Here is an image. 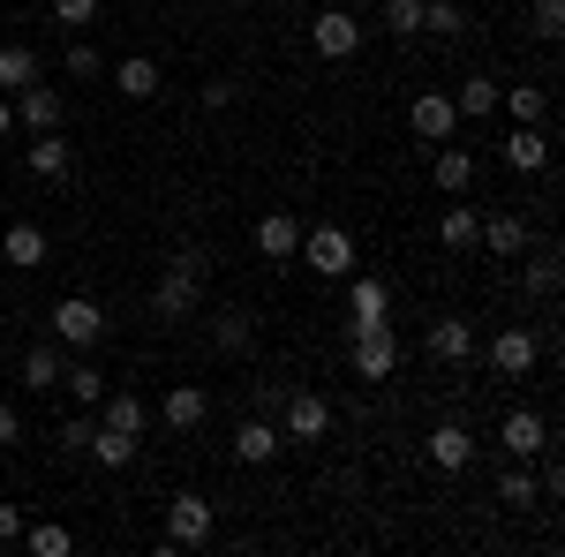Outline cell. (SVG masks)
I'll list each match as a JSON object with an SVG mask.
<instances>
[{
  "instance_id": "obj_1",
  "label": "cell",
  "mask_w": 565,
  "mask_h": 557,
  "mask_svg": "<svg viewBox=\"0 0 565 557\" xmlns=\"http://www.w3.org/2000/svg\"><path fill=\"white\" fill-rule=\"evenodd\" d=\"M204 287H212V257L189 242V249H174L167 271H159V287H151V317H159V324H189V317L204 309Z\"/></svg>"
},
{
  "instance_id": "obj_2",
  "label": "cell",
  "mask_w": 565,
  "mask_h": 557,
  "mask_svg": "<svg viewBox=\"0 0 565 557\" xmlns=\"http://www.w3.org/2000/svg\"><path fill=\"white\" fill-rule=\"evenodd\" d=\"M45 324H53V340L68 346V354H98V346H106V332H114V324H106V309H98L90 294L53 301V317H45Z\"/></svg>"
},
{
  "instance_id": "obj_3",
  "label": "cell",
  "mask_w": 565,
  "mask_h": 557,
  "mask_svg": "<svg viewBox=\"0 0 565 557\" xmlns=\"http://www.w3.org/2000/svg\"><path fill=\"white\" fill-rule=\"evenodd\" d=\"M279 437H287V444H324V437H332V399L309 392V385L279 392Z\"/></svg>"
},
{
  "instance_id": "obj_4",
  "label": "cell",
  "mask_w": 565,
  "mask_h": 557,
  "mask_svg": "<svg viewBox=\"0 0 565 557\" xmlns=\"http://www.w3.org/2000/svg\"><path fill=\"white\" fill-rule=\"evenodd\" d=\"M295 264L317 271V279H354V234H348V226H302Z\"/></svg>"
},
{
  "instance_id": "obj_5",
  "label": "cell",
  "mask_w": 565,
  "mask_h": 557,
  "mask_svg": "<svg viewBox=\"0 0 565 557\" xmlns=\"http://www.w3.org/2000/svg\"><path fill=\"white\" fill-rule=\"evenodd\" d=\"M212 535H218L212 497H196V490H174V497H167V543H174V550H196V543H212Z\"/></svg>"
},
{
  "instance_id": "obj_6",
  "label": "cell",
  "mask_w": 565,
  "mask_h": 557,
  "mask_svg": "<svg viewBox=\"0 0 565 557\" xmlns=\"http://www.w3.org/2000/svg\"><path fill=\"white\" fill-rule=\"evenodd\" d=\"M348 362L362 385H385V377H399V340H392V324H377V332H354L348 340Z\"/></svg>"
},
{
  "instance_id": "obj_7",
  "label": "cell",
  "mask_w": 565,
  "mask_h": 557,
  "mask_svg": "<svg viewBox=\"0 0 565 557\" xmlns=\"http://www.w3.org/2000/svg\"><path fill=\"white\" fill-rule=\"evenodd\" d=\"M354 45H362V23H354L348 8H317L309 15V53L317 61H354Z\"/></svg>"
},
{
  "instance_id": "obj_8",
  "label": "cell",
  "mask_w": 565,
  "mask_h": 557,
  "mask_svg": "<svg viewBox=\"0 0 565 557\" xmlns=\"http://www.w3.org/2000/svg\"><path fill=\"white\" fill-rule=\"evenodd\" d=\"M543 362V340H535V324H505L498 340H490V369L498 377H527Z\"/></svg>"
},
{
  "instance_id": "obj_9",
  "label": "cell",
  "mask_w": 565,
  "mask_h": 557,
  "mask_svg": "<svg viewBox=\"0 0 565 557\" xmlns=\"http://www.w3.org/2000/svg\"><path fill=\"white\" fill-rule=\"evenodd\" d=\"M377 324H392V287L385 279H354L348 287V324H340V332H377Z\"/></svg>"
},
{
  "instance_id": "obj_10",
  "label": "cell",
  "mask_w": 565,
  "mask_h": 557,
  "mask_svg": "<svg viewBox=\"0 0 565 557\" xmlns=\"http://www.w3.org/2000/svg\"><path fill=\"white\" fill-rule=\"evenodd\" d=\"M407 129H415V143H452V136H460V114H452L445 90H423V98L407 106Z\"/></svg>"
},
{
  "instance_id": "obj_11",
  "label": "cell",
  "mask_w": 565,
  "mask_h": 557,
  "mask_svg": "<svg viewBox=\"0 0 565 557\" xmlns=\"http://www.w3.org/2000/svg\"><path fill=\"white\" fill-rule=\"evenodd\" d=\"M15 121H23L31 136H45V129H61V121H68V106H61V90H53V84L39 76V84H23V90H15Z\"/></svg>"
},
{
  "instance_id": "obj_12",
  "label": "cell",
  "mask_w": 565,
  "mask_h": 557,
  "mask_svg": "<svg viewBox=\"0 0 565 557\" xmlns=\"http://www.w3.org/2000/svg\"><path fill=\"white\" fill-rule=\"evenodd\" d=\"M430 362L468 369V362H476V324H468V317H437L430 324Z\"/></svg>"
},
{
  "instance_id": "obj_13",
  "label": "cell",
  "mask_w": 565,
  "mask_h": 557,
  "mask_svg": "<svg viewBox=\"0 0 565 557\" xmlns=\"http://www.w3.org/2000/svg\"><path fill=\"white\" fill-rule=\"evenodd\" d=\"M279 444H287V437H279L271 415H249V422L234 429V460H242V468H271V460H279Z\"/></svg>"
},
{
  "instance_id": "obj_14",
  "label": "cell",
  "mask_w": 565,
  "mask_h": 557,
  "mask_svg": "<svg viewBox=\"0 0 565 557\" xmlns=\"http://www.w3.org/2000/svg\"><path fill=\"white\" fill-rule=\"evenodd\" d=\"M527 242H535V234H527V218H521V212H482V242H476V249H490L498 264H513Z\"/></svg>"
},
{
  "instance_id": "obj_15",
  "label": "cell",
  "mask_w": 565,
  "mask_h": 557,
  "mask_svg": "<svg viewBox=\"0 0 565 557\" xmlns=\"http://www.w3.org/2000/svg\"><path fill=\"white\" fill-rule=\"evenodd\" d=\"M498 444H505V452H513V460H535V452H543V444H551V422H543V415H535V407H513V415H505V422H498Z\"/></svg>"
},
{
  "instance_id": "obj_16",
  "label": "cell",
  "mask_w": 565,
  "mask_h": 557,
  "mask_svg": "<svg viewBox=\"0 0 565 557\" xmlns=\"http://www.w3.org/2000/svg\"><path fill=\"white\" fill-rule=\"evenodd\" d=\"M159 422L181 429V437H189V429H204V422H212V392H204V385H174L167 399H159Z\"/></svg>"
},
{
  "instance_id": "obj_17",
  "label": "cell",
  "mask_w": 565,
  "mask_h": 557,
  "mask_svg": "<svg viewBox=\"0 0 565 557\" xmlns=\"http://www.w3.org/2000/svg\"><path fill=\"white\" fill-rule=\"evenodd\" d=\"M23 167H31V181H68V173H76V151L61 143V129H45V136H31Z\"/></svg>"
},
{
  "instance_id": "obj_18",
  "label": "cell",
  "mask_w": 565,
  "mask_h": 557,
  "mask_svg": "<svg viewBox=\"0 0 565 557\" xmlns=\"http://www.w3.org/2000/svg\"><path fill=\"white\" fill-rule=\"evenodd\" d=\"M498 167L505 173H543L551 167V136L543 129H513L505 143H498Z\"/></svg>"
},
{
  "instance_id": "obj_19",
  "label": "cell",
  "mask_w": 565,
  "mask_h": 557,
  "mask_svg": "<svg viewBox=\"0 0 565 557\" xmlns=\"http://www.w3.org/2000/svg\"><path fill=\"white\" fill-rule=\"evenodd\" d=\"M0 257L15 264V271H39V264L53 257V242H45V226H31V218H15V226L0 234Z\"/></svg>"
},
{
  "instance_id": "obj_20",
  "label": "cell",
  "mask_w": 565,
  "mask_h": 557,
  "mask_svg": "<svg viewBox=\"0 0 565 557\" xmlns=\"http://www.w3.org/2000/svg\"><path fill=\"white\" fill-rule=\"evenodd\" d=\"M257 249L271 264H295V249H302V218L295 212H264L257 218Z\"/></svg>"
},
{
  "instance_id": "obj_21",
  "label": "cell",
  "mask_w": 565,
  "mask_h": 557,
  "mask_svg": "<svg viewBox=\"0 0 565 557\" xmlns=\"http://www.w3.org/2000/svg\"><path fill=\"white\" fill-rule=\"evenodd\" d=\"M423 452H430V468L460 474V468H468V460H476V437H468V422H437V429H430V444H423Z\"/></svg>"
},
{
  "instance_id": "obj_22",
  "label": "cell",
  "mask_w": 565,
  "mask_h": 557,
  "mask_svg": "<svg viewBox=\"0 0 565 557\" xmlns=\"http://www.w3.org/2000/svg\"><path fill=\"white\" fill-rule=\"evenodd\" d=\"M61 392H68V407L98 415V399H106V377H98V362H90V354H68V369H61Z\"/></svg>"
},
{
  "instance_id": "obj_23",
  "label": "cell",
  "mask_w": 565,
  "mask_h": 557,
  "mask_svg": "<svg viewBox=\"0 0 565 557\" xmlns=\"http://www.w3.org/2000/svg\"><path fill=\"white\" fill-rule=\"evenodd\" d=\"M114 90L143 106V98H159V90H167V76H159V61H151V53H129V61L114 68Z\"/></svg>"
},
{
  "instance_id": "obj_24",
  "label": "cell",
  "mask_w": 565,
  "mask_h": 557,
  "mask_svg": "<svg viewBox=\"0 0 565 557\" xmlns=\"http://www.w3.org/2000/svg\"><path fill=\"white\" fill-rule=\"evenodd\" d=\"M61 369H68V346L61 340H39L31 354H23V385L31 392H61Z\"/></svg>"
},
{
  "instance_id": "obj_25",
  "label": "cell",
  "mask_w": 565,
  "mask_h": 557,
  "mask_svg": "<svg viewBox=\"0 0 565 557\" xmlns=\"http://www.w3.org/2000/svg\"><path fill=\"white\" fill-rule=\"evenodd\" d=\"M437 189H445V196H468V189H476V151H468V143H437Z\"/></svg>"
},
{
  "instance_id": "obj_26",
  "label": "cell",
  "mask_w": 565,
  "mask_h": 557,
  "mask_svg": "<svg viewBox=\"0 0 565 557\" xmlns=\"http://www.w3.org/2000/svg\"><path fill=\"white\" fill-rule=\"evenodd\" d=\"M498 106L513 114V129H543V114H551L543 84H498Z\"/></svg>"
},
{
  "instance_id": "obj_27",
  "label": "cell",
  "mask_w": 565,
  "mask_h": 557,
  "mask_svg": "<svg viewBox=\"0 0 565 557\" xmlns=\"http://www.w3.org/2000/svg\"><path fill=\"white\" fill-rule=\"evenodd\" d=\"M98 422H106V429H129V437H143V429H151V407H143L136 392H114V385H106V399H98Z\"/></svg>"
},
{
  "instance_id": "obj_28",
  "label": "cell",
  "mask_w": 565,
  "mask_h": 557,
  "mask_svg": "<svg viewBox=\"0 0 565 557\" xmlns=\"http://www.w3.org/2000/svg\"><path fill=\"white\" fill-rule=\"evenodd\" d=\"M437 242H445L452 257H468V249L482 242V212H476V204H452V212L437 218Z\"/></svg>"
},
{
  "instance_id": "obj_29",
  "label": "cell",
  "mask_w": 565,
  "mask_h": 557,
  "mask_svg": "<svg viewBox=\"0 0 565 557\" xmlns=\"http://www.w3.org/2000/svg\"><path fill=\"white\" fill-rule=\"evenodd\" d=\"M84 460H98V468H136V437L129 429H90V444H84Z\"/></svg>"
},
{
  "instance_id": "obj_30",
  "label": "cell",
  "mask_w": 565,
  "mask_h": 557,
  "mask_svg": "<svg viewBox=\"0 0 565 557\" xmlns=\"http://www.w3.org/2000/svg\"><path fill=\"white\" fill-rule=\"evenodd\" d=\"M452 114H460V121H482V114H498V76H460V98H452Z\"/></svg>"
},
{
  "instance_id": "obj_31",
  "label": "cell",
  "mask_w": 565,
  "mask_h": 557,
  "mask_svg": "<svg viewBox=\"0 0 565 557\" xmlns=\"http://www.w3.org/2000/svg\"><path fill=\"white\" fill-rule=\"evenodd\" d=\"M212 340H218V354H249V340H257V317H249V309H218Z\"/></svg>"
},
{
  "instance_id": "obj_32",
  "label": "cell",
  "mask_w": 565,
  "mask_h": 557,
  "mask_svg": "<svg viewBox=\"0 0 565 557\" xmlns=\"http://www.w3.org/2000/svg\"><path fill=\"white\" fill-rule=\"evenodd\" d=\"M535 497H543V490H535V474H527V460H513V468L498 474V505H505V513H527Z\"/></svg>"
},
{
  "instance_id": "obj_33",
  "label": "cell",
  "mask_w": 565,
  "mask_h": 557,
  "mask_svg": "<svg viewBox=\"0 0 565 557\" xmlns=\"http://www.w3.org/2000/svg\"><path fill=\"white\" fill-rule=\"evenodd\" d=\"M23 550H31V557H68V550H76V535L53 527V519H23Z\"/></svg>"
},
{
  "instance_id": "obj_34",
  "label": "cell",
  "mask_w": 565,
  "mask_h": 557,
  "mask_svg": "<svg viewBox=\"0 0 565 557\" xmlns=\"http://www.w3.org/2000/svg\"><path fill=\"white\" fill-rule=\"evenodd\" d=\"M23 84H39V53L31 45H0V90L15 98Z\"/></svg>"
},
{
  "instance_id": "obj_35",
  "label": "cell",
  "mask_w": 565,
  "mask_h": 557,
  "mask_svg": "<svg viewBox=\"0 0 565 557\" xmlns=\"http://www.w3.org/2000/svg\"><path fill=\"white\" fill-rule=\"evenodd\" d=\"M423 31H430V39H460V31H468V8H460V0H423Z\"/></svg>"
},
{
  "instance_id": "obj_36",
  "label": "cell",
  "mask_w": 565,
  "mask_h": 557,
  "mask_svg": "<svg viewBox=\"0 0 565 557\" xmlns=\"http://www.w3.org/2000/svg\"><path fill=\"white\" fill-rule=\"evenodd\" d=\"M385 31H392L399 45L423 39V0H385Z\"/></svg>"
},
{
  "instance_id": "obj_37",
  "label": "cell",
  "mask_w": 565,
  "mask_h": 557,
  "mask_svg": "<svg viewBox=\"0 0 565 557\" xmlns=\"http://www.w3.org/2000/svg\"><path fill=\"white\" fill-rule=\"evenodd\" d=\"M527 31L551 45V39H565V0H527Z\"/></svg>"
},
{
  "instance_id": "obj_38",
  "label": "cell",
  "mask_w": 565,
  "mask_h": 557,
  "mask_svg": "<svg viewBox=\"0 0 565 557\" xmlns=\"http://www.w3.org/2000/svg\"><path fill=\"white\" fill-rule=\"evenodd\" d=\"M45 8H53L61 31H90V23H98V0H45Z\"/></svg>"
},
{
  "instance_id": "obj_39",
  "label": "cell",
  "mask_w": 565,
  "mask_h": 557,
  "mask_svg": "<svg viewBox=\"0 0 565 557\" xmlns=\"http://www.w3.org/2000/svg\"><path fill=\"white\" fill-rule=\"evenodd\" d=\"M68 76H76V84H98V76H106V61H98V45H68Z\"/></svg>"
},
{
  "instance_id": "obj_40",
  "label": "cell",
  "mask_w": 565,
  "mask_h": 557,
  "mask_svg": "<svg viewBox=\"0 0 565 557\" xmlns=\"http://www.w3.org/2000/svg\"><path fill=\"white\" fill-rule=\"evenodd\" d=\"M90 429H98V415H84V407H76V415L61 422V452H84V444H90Z\"/></svg>"
},
{
  "instance_id": "obj_41",
  "label": "cell",
  "mask_w": 565,
  "mask_h": 557,
  "mask_svg": "<svg viewBox=\"0 0 565 557\" xmlns=\"http://www.w3.org/2000/svg\"><path fill=\"white\" fill-rule=\"evenodd\" d=\"M527 287L535 294H558V249H543V257L527 264Z\"/></svg>"
},
{
  "instance_id": "obj_42",
  "label": "cell",
  "mask_w": 565,
  "mask_h": 557,
  "mask_svg": "<svg viewBox=\"0 0 565 557\" xmlns=\"http://www.w3.org/2000/svg\"><path fill=\"white\" fill-rule=\"evenodd\" d=\"M196 98H204V114H226V106H234V76H212Z\"/></svg>"
},
{
  "instance_id": "obj_43",
  "label": "cell",
  "mask_w": 565,
  "mask_h": 557,
  "mask_svg": "<svg viewBox=\"0 0 565 557\" xmlns=\"http://www.w3.org/2000/svg\"><path fill=\"white\" fill-rule=\"evenodd\" d=\"M23 543V505H0V550Z\"/></svg>"
},
{
  "instance_id": "obj_44",
  "label": "cell",
  "mask_w": 565,
  "mask_h": 557,
  "mask_svg": "<svg viewBox=\"0 0 565 557\" xmlns=\"http://www.w3.org/2000/svg\"><path fill=\"white\" fill-rule=\"evenodd\" d=\"M15 437H23V415H15V407L0 399V444H15Z\"/></svg>"
},
{
  "instance_id": "obj_45",
  "label": "cell",
  "mask_w": 565,
  "mask_h": 557,
  "mask_svg": "<svg viewBox=\"0 0 565 557\" xmlns=\"http://www.w3.org/2000/svg\"><path fill=\"white\" fill-rule=\"evenodd\" d=\"M15 129V106H8V90H0V136Z\"/></svg>"
},
{
  "instance_id": "obj_46",
  "label": "cell",
  "mask_w": 565,
  "mask_h": 557,
  "mask_svg": "<svg viewBox=\"0 0 565 557\" xmlns=\"http://www.w3.org/2000/svg\"><path fill=\"white\" fill-rule=\"evenodd\" d=\"M218 8H249V0H218Z\"/></svg>"
}]
</instances>
